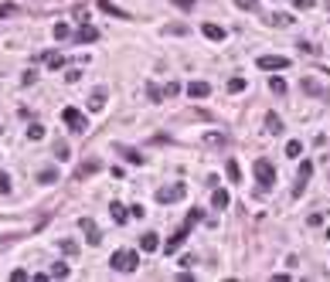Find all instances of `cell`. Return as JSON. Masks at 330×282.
I'll return each mask as SVG.
<instances>
[{
	"label": "cell",
	"instance_id": "6da1fadb",
	"mask_svg": "<svg viewBox=\"0 0 330 282\" xmlns=\"http://www.w3.org/2000/svg\"><path fill=\"white\" fill-rule=\"evenodd\" d=\"M109 265H113L116 272H123V276H130V272L140 269V255H136L133 248H119V252L109 255Z\"/></svg>",
	"mask_w": 330,
	"mask_h": 282
},
{
	"label": "cell",
	"instance_id": "7a4b0ae2",
	"mask_svg": "<svg viewBox=\"0 0 330 282\" xmlns=\"http://www.w3.org/2000/svg\"><path fill=\"white\" fill-rule=\"evenodd\" d=\"M252 173H255V180L262 184V190H269L272 184H276V167H272L266 156H259V160L252 163Z\"/></svg>",
	"mask_w": 330,
	"mask_h": 282
},
{
	"label": "cell",
	"instance_id": "3957f363",
	"mask_svg": "<svg viewBox=\"0 0 330 282\" xmlns=\"http://www.w3.org/2000/svg\"><path fill=\"white\" fill-rule=\"evenodd\" d=\"M61 119H65V126H68L72 133H85V130H89V123H85V116L78 113L75 106H65V109H61Z\"/></svg>",
	"mask_w": 330,
	"mask_h": 282
},
{
	"label": "cell",
	"instance_id": "277c9868",
	"mask_svg": "<svg viewBox=\"0 0 330 282\" xmlns=\"http://www.w3.org/2000/svg\"><path fill=\"white\" fill-rule=\"evenodd\" d=\"M262 72H286L290 68V58L286 55H259V61H255Z\"/></svg>",
	"mask_w": 330,
	"mask_h": 282
},
{
	"label": "cell",
	"instance_id": "5b68a950",
	"mask_svg": "<svg viewBox=\"0 0 330 282\" xmlns=\"http://www.w3.org/2000/svg\"><path fill=\"white\" fill-rule=\"evenodd\" d=\"M184 194H187L184 184H170V187L157 190V201H160V204H177V201H184Z\"/></svg>",
	"mask_w": 330,
	"mask_h": 282
},
{
	"label": "cell",
	"instance_id": "8992f818",
	"mask_svg": "<svg viewBox=\"0 0 330 282\" xmlns=\"http://www.w3.org/2000/svg\"><path fill=\"white\" fill-rule=\"evenodd\" d=\"M191 231H194V228H191V225H180V228H177V231H174V235L167 238V245H164V252H167V255H174L177 248H180V245L187 242V235H191Z\"/></svg>",
	"mask_w": 330,
	"mask_h": 282
},
{
	"label": "cell",
	"instance_id": "52a82bcc",
	"mask_svg": "<svg viewBox=\"0 0 330 282\" xmlns=\"http://www.w3.org/2000/svg\"><path fill=\"white\" fill-rule=\"evenodd\" d=\"M113 150H116L119 156H126V163H136V167H143V160H147V156H143L140 150H133V146H126V143H116Z\"/></svg>",
	"mask_w": 330,
	"mask_h": 282
},
{
	"label": "cell",
	"instance_id": "ba28073f",
	"mask_svg": "<svg viewBox=\"0 0 330 282\" xmlns=\"http://www.w3.org/2000/svg\"><path fill=\"white\" fill-rule=\"evenodd\" d=\"M78 228L85 231V242H89V245H99V242H102V235H99V228H96V221H92V218H82V221H78Z\"/></svg>",
	"mask_w": 330,
	"mask_h": 282
},
{
	"label": "cell",
	"instance_id": "9c48e42d",
	"mask_svg": "<svg viewBox=\"0 0 330 282\" xmlns=\"http://www.w3.org/2000/svg\"><path fill=\"white\" fill-rule=\"evenodd\" d=\"M75 41H78V44H92V41H99V31L89 24V20H85V24L75 31Z\"/></svg>",
	"mask_w": 330,
	"mask_h": 282
},
{
	"label": "cell",
	"instance_id": "30bf717a",
	"mask_svg": "<svg viewBox=\"0 0 330 282\" xmlns=\"http://www.w3.org/2000/svg\"><path fill=\"white\" fill-rule=\"evenodd\" d=\"M99 10H102V14H113L116 20H130V10H123V7H116L113 0H99Z\"/></svg>",
	"mask_w": 330,
	"mask_h": 282
},
{
	"label": "cell",
	"instance_id": "8fae6325",
	"mask_svg": "<svg viewBox=\"0 0 330 282\" xmlns=\"http://www.w3.org/2000/svg\"><path fill=\"white\" fill-rule=\"evenodd\" d=\"M201 31H204V38H208V41H225V38H228V31H225L221 24H211V20H208Z\"/></svg>",
	"mask_w": 330,
	"mask_h": 282
},
{
	"label": "cell",
	"instance_id": "7c38bea8",
	"mask_svg": "<svg viewBox=\"0 0 330 282\" xmlns=\"http://www.w3.org/2000/svg\"><path fill=\"white\" fill-rule=\"evenodd\" d=\"M225 173H228V184H242V167H238V160H235V156L225 160Z\"/></svg>",
	"mask_w": 330,
	"mask_h": 282
},
{
	"label": "cell",
	"instance_id": "4fadbf2b",
	"mask_svg": "<svg viewBox=\"0 0 330 282\" xmlns=\"http://www.w3.org/2000/svg\"><path fill=\"white\" fill-rule=\"evenodd\" d=\"M187 95H191V99H208V95H211V85H208V82H191V85H187Z\"/></svg>",
	"mask_w": 330,
	"mask_h": 282
},
{
	"label": "cell",
	"instance_id": "5bb4252c",
	"mask_svg": "<svg viewBox=\"0 0 330 282\" xmlns=\"http://www.w3.org/2000/svg\"><path fill=\"white\" fill-rule=\"evenodd\" d=\"M140 248H143V252H157V248H160V235H157V231L140 235Z\"/></svg>",
	"mask_w": 330,
	"mask_h": 282
},
{
	"label": "cell",
	"instance_id": "9a60e30c",
	"mask_svg": "<svg viewBox=\"0 0 330 282\" xmlns=\"http://www.w3.org/2000/svg\"><path fill=\"white\" fill-rule=\"evenodd\" d=\"M300 89H303L307 95H327V99H330V92H324V89H320V85H317V82H313L310 75H303V78H300Z\"/></svg>",
	"mask_w": 330,
	"mask_h": 282
},
{
	"label": "cell",
	"instance_id": "2e32d148",
	"mask_svg": "<svg viewBox=\"0 0 330 282\" xmlns=\"http://www.w3.org/2000/svg\"><path fill=\"white\" fill-rule=\"evenodd\" d=\"M44 65H48L51 72H58V68H65V55H61V51H44Z\"/></svg>",
	"mask_w": 330,
	"mask_h": 282
},
{
	"label": "cell",
	"instance_id": "e0dca14e",
	"mask_svg": "<svg viewBox=\"0 0 330 282\" xmlns=\"http://www.w3.org/2000/svg\"><path fill=\"white\" fill-rule=\"evenodd\" d=\"M109 214H113V221H116V225H126V218H130V207H123L119 201H113V204H109Z\"/></svg>",
	"mask_w": 330,
	"mask_h": 282
},
{
	"label": "cell",
	"instance_id": "ac0fdd59",
	"mask_svg": "<svg viewBox=\"0 0 330 282\" xmlns=\"http://www.w3.org/2000/svg\"><path fill=\"white\" fill-rule=\"evenodd\" d=\"M96 170H102V163H99V160H89V163H82V167L75 170V177H78V180H85V177H92Z\"/></svg>",
	"mask_w": 330,
	"mask_h": 282
},
{
	"label": "cell",
	"instance_id": "d6986e66",
	"mask_svg": "<svg viewBox=\"0 0 330 282\" xmlns=\"http://www.w3.org/2000/svg\"><path fill=\"white\" fill-rule=\"evenodd\" d=\"M266 133H272V136L283 133V119H279L276 113H266Z\"/></svg>",
	"mask_w": 330,
	"mask_h": 282
},
{
	"label": "cell",
	"instance_id": "ffe728a7",
	"mask_svg": "<svg viewBox=\"0 0 330 282\" xmlns=\"http://www.w3.org/2000/svg\"><path fill=\"white\" fill-rule=\"evenodd\" d=\"M228 204H232V197H228V190H214V194H211V207H218V211H225Z\"/></svg>",
	"mask_w": 330,
	"mask_h": 282
},
{
	"label": "cell",
	"instance_id": "44dd1931",
	"mask_svg": "<svg viewBox=\"0 0 330 282\" xmlns=\"http://www.w3.org/2000/svg\"><path fill=\"white\" fill-rule=\"evenodd\" d=\"M102 106H106V89H96V92H92V99H89V109H92V113H99Z\"/></svg>",
	"mask_w": 330,
	"mask_h": 282
},
{
	"label": "cell",
	"instance_id": "7402d4cb",
	"mask_svg": "<svg viewBox=\"0 0 330 282\" xmlns=\"http://www.w3.org/2000/svg\"><path fill=\"white\" fill-rule=\"evenodd\" d=\"M51 34H55V41H65V38H72V27H68V24H55V27H51Z\"/></svg>",
	"mask_w": 330,
	"mask_h": 282
},
{
	"label": "cell",
	"instance_id": "603a6c76",
	"mask_svg": "<svg viewBox=\"0 0 330 282\" xmlns=\"http://www.w3.org/2000/svg\"><path fill=\"white\" fill-rule=\"evenodd\" d=\"M269 92H272V95H286V82H283L279 75H272V78H269Z\"/></svg>",
	"mask_w": 330,
	"mask_h": 282
},
{
	"label": "cell",
	"instance_id": "cb8c5ba5",
	"mask_svg": "<svg viewBox=\"0 0 330 282\" xmlns=\"http://www.w3.org/2000/svg\"><path fill=\"white\" fill-rule=\"evenodd\" d=\"M204 143L208 146H225L228 140H225V133H204Z\"/></svg>",
	"mask_w": 330,
	"mask_h": 282
},
{
	"label": "cell",
	"instance_id": "d4e9b609",
	"mask_svg": "<svg viewBox=\"0 0 330 282\" xmlns=\"http://www.w3.org/2000/svg\"><path fill=\"white\" fill-rule=\"evenodd\" d=\"M38 180H41V184H55V180H58V170H55V167L41 170V173H38Z\"/></svg>",
	"mask_w": 330,
	"mask_h": 282
},
{
	"label": "cell",
	"instance_id": "484cf974",
	"mask_svg": "<svg viewBox=\"0 0 330 282\" xmlns=\"http://www.w3.org/2000/svg\"><path fill=\"white\" fill-rule=\"evenodd\" d=\"M51 279H68V265L65 262H58V265H51V272H48Z\"/></svg>",
	"mask_w": 330,
	"mask_h": 282
},
{
	"label": "cell",
	"instance_id": "4316f807",
	"mask_svg": "<svg viewBox=\"0 0 330 282\" xmlns=\"http://www.w3.org/2000/svg\"><path fill=\"white\" fill-rule=\"evenodd\" d=\"M27 140H44V126L41 123H31L27 126Z\"/></svg>",
	"mask_w": 330,
	"mask_h": 282
},
{
	"label": "cell",
	"instance_id": "83f0119b",
	"mask_svg": "<svg viewBox=\"0 0 330 282\" xmlns=\"http://www.w3.org/2000/svg\"><path fill=\"white\" fill-rule=\"evenodd\" d=\"M228 92H245V78H242V75L228 78Z\"/></svg>",
	"mask_w": 330,
	"mask_h": 282
},
{
	"label": "cell",
	"instance_id": "f1b7e54d",
	"mask_svg": "<svg viewBox=\"0 0 330 282\" xmlns=\"http://www.w3.org/2000/svg\"><path fill=\"white\" fill-rule=\"evenodd\" d=\"M300 153H303V143L300 140H290L286 143V156H300Z\"/></svg>",
	"mask_w": 330,
	"mask_h": 282
},
{
	"label": "cell",
	"instance_id": "f546056e",
	"mask_svg": "<svg viewBox=\"0 0 330 282\" xmlns=\"http://www.w3.org/2000/svg\"><path fill=\"white\" fill-rule=\"evenodd\" d=\"M174 7L184 10V14H191V10H194V0H174Z\"/></svg>",
	"mask_w": 330,
	"mask_h": 282
},
{
	"label": "cell",
	"instance_id": "4dcf8cb0",
	"mask_svg": "<svg viewBox=\"0 0 330 282\" xmlns=\"http://www.w3.org/2000/svg\"><path fill=\"white\" fill-rule=\"evenodd\" d=\"M14 14H17L14 3H0V17H14Z\"/></svg>",
	"mask_w": 330,
	"mask_h": 282
},
{
	"label": "cell",
	"instance_id": "1f68e13d",
	"mask_svg": "<svg viewBox=\"0 0 330 282\" xmlns=\"http://www.w3.org/2000/svg\"><path fill=\"white\" fill-rule=\"evenodd\" d=\"M177 92H180V85H177V82H167V85H164V95H167V99H174Z\"/></svg>",
	"mask_w": 330,
	"mask_h": 282
},
{
	"label": "cell",
	"instance_id": "d6a6232c",
	"mask_svg": "<svg viewBox=\"0 0 330 282\" xmlns=\"http://www.w3.org/2000/svg\"><path fill=\"white\" fill-rule=\"evenodd\" d=\"M269 24H279V27H286V24H293V17H290V14H276Z\"/></svg>",
	"mask_w": 330,
	"mask_h": 282
},
{
	"label": "cell",
	"instance_id": "836d02e7",
	"mask_svg": "<svg viewBox=\"0 0 330 282\" xmlns=\"http://www.w3.org/2000/svg\"><path fill=\"white\" fill-rule=\"evenodd\" d=\"M55 156L58 160H68V143H55Z\"/></svg>",
	"mask_w": 330,
	"mask_h": 282
},
{
	"label": "cell",
	"instance_id": "e575fe53",
	"mask_svg": "<svg viewBox=\"0 0 330 282\" xmlns=\"http://www.w3.org/2000/svg\"><path fill=\"white\" fill-rule=\"evenodd\" d=\"M147 95H150V102H160V99H164V92H160L157 85H147Z\"/></svg>",
	"mask_w": 330,
	"mask_h": 282
},
{
	"label": "cell",
	"instance_id": "d590c367",
	"mask_svg": "<svg viewBox=\"0 0 330 282\" xmlns=\"http://www.w3.org/2000/svg\"><path fill=\"white\" fill-rule=\"evenodd\" d=\"M167 34H187V24H167Z\"/></svg>",
	"mask_w": 330,
	"mask_h": 282
},
{
	"label": "cell",
	"instance_id": "8d00e7d4",
	"mask_svg": "<svg viewBox=\"0 0 330 282\" xmlns=\"http://www.w3.org/2000/svg\"><path fill=\"white\" fill-rule=\"evenodd\" d=\"M235 7H238V10H249V14H252V10H255V0H235Z\"/></svg>",
	"mask_w": 330,
	"mask_h": 282
},
{
	"label": "cell",
	"instance_id": "74e56055",
	"mask_svg": "<svg viewBox=\"0 0 330 282\" xmlns=\"http://www.w3.org/2000/svg\"><path fill=\"white\" fill-rule=\"evenodd\" d=\"M0 194H10V177L7 173H0Z\"/></svg>",
	"mask_w": 330,
	"mask_h": 282
},
{
	"label": "cell",
	"instance_id": "f35d334b",
	"mask_svg": "<svg viewBox=\"0 0 330 282\" xmlns=\"http://www.w3.org/2000/svg\"><path fill=\"white\" fill-rule=\"evenodd\" d=\"M34 78H38V72H34V68H27V72H24V78H20V82H24V85H34Z\"/></svg>",
	"mask_w": 330,
	"mask_h": 282
},
{
	"label": "cell",
	"instance_id": "ab89813d",
	"mask_svg": "<svg viewBox=\"0 0 330 282\" xmlns=\"http://www.w3.org/2000/svg\"><path fill=\"white\" fill-rule=\"evenodd\" d=\"M130 214H133V218H143V214H147V207H143V204H133V207H130Z\"/></svg>",
	"mask_w": 330,
	"mask_h": 282
},
{
	"label": "cell",
	"instance_id": "60d3db41",
	"mask_svg": "<svg viewBox=\"0 0 330 282\" xmlns=\"http://www.w3.org/2000/svg\"><path fill=\"white\" fill-rule=\"evenodd\" d=\"M293 7L296 10H307V7H313V0H293Z\"/></svg>",
	"mask_w": 330,
	"mask_h": 282
},
{
	"label": "cell",
	"instance_id": "b9f144b4",
	"mask_svg": "<svg viewBox=\"0 0 330 282\" xmlns=\"http://www.w3.org/2000/svg\"><path fill=\"white\" fill-rule=\"evenodd\" d=\"M75 17L85 24V20H89V10H85V7H75Z\"/></svg>",
	"mask_w": 330,
	"mask_h": 282
},
{
	"label": "cell",
	"instance_id": "7bdbcfd3",
	"mask_svg": "<svg viewBox=\"0 0 330 282\" xmlns=\"http://www.w3.org/2000/svg\"><path fill=\"white\" fill-rule=\"evenodd\" d=\"M61 248H65L68 255H75V252H78V245H75V242H61Z\"/></svg>",
	"mask_w": 330,
	"mask_h": 282
},
{
	"label": "cell",
	"instance_id": "ee69618b",
	"mask_svg": "<svg viewBox=\"0 0 330 282\" xmlns=\"http://www.w3.org/2000/svg\"><path fill=\"white\" fill-rule=\"evenodd\" d=\"M10 279H14V282H24V279H27V272H24V269H17V272H10Z\"/></svg>",
	"mask_w": 330,
	"mask_h": 282
},
{
	"label": "cell",
	"instance_id": "f6af8a7d",
	"mask_svg": "<svg viewBox=\"0 0 330 282\" xmlns=\"http://www.w3.org/2000/svg\"><path fill=\"white\" fill-rule=\"evenodd\" d=\"M327 238H330V228H327Z\"/></svg>",
	"mask_w": 330,
	"mask_h": 282
},
{
	"label": "cell",
	"instance_id": "bcb514c9",
	"mask_svg": "<svg viewBox=\"0 0 330 282\" xmlns=\"http://www.w3.org/2000/svg\"><path fill=\"white\" fill-rule=\"evenodd\" d=\"M0 133H3V130H0Z\"/></svg>",
	"mask_w": 330,
	"mask_h": 282
}]
</instances>
